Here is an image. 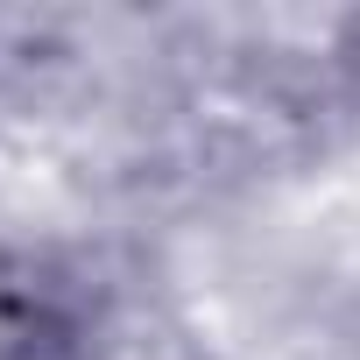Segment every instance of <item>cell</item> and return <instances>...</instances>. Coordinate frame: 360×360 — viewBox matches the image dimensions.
Here are the masks:
<instances>
[{
    "instance_id": "1",
    "label": "cell",
    "mask_w": 360,
    "mask_h": 360,
    "mask_svg": "<svg viewBox=\"0 0 360 360\" xmlns=\"http://www.w3.org/2000/svg\"><path fill=\"white\" fill-rule=\"evenodd\" d=\"M106 297V269L57 240L0 233V360H78Z\"/></svg>"
},
{
    "instance_id": "2",
    "label": "cell",
    "mask_w": 360,
    "mask_h": 360,
    "mask_svg": "<svg viewBox=\"0 0 360 360\" xmlns=\"http://www.w3.org/2000/svg\"><path fill=\"white\" fill-rule=\"evenodd\" d=\"M78 360H219V353L155 283L106 276V297H99V318H92Z\"/></svg>"
},
{
    "instance_id": "3",
    "label": "cell",
    "mask_w": 360,
    "mask_h": 360,
    "mask_svg": "<svg viewBox=\"0 0 360 360\" xmlns=\"http://www.w3.org/2000/svg\"><path fill=\"white\" fill-rule=\"evenodd\" d=\"M332 78H339V92L360 106V8L353 15H339V29H332Z\"/></svg>"
},
{
    "instance_id": "4",
    "label": "cell",
    "mask_w": 360,
    "mask_h": 360,
    "mask_svg": "<svg viewBox=\"0 0 360 360\" xmlns=\"http://www.w3.org/2000/svg\"><path fill=\"white\" fill-rule=\"evenodd\" d=\"M0 71H8V50H0Z\"/></svg>"
}]
</instances>
